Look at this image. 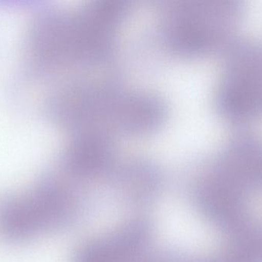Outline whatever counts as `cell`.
<instances>
[{"label":"cell","instance_id":"3","mask_svg":"<svg viewBox=\"0 0 262 262\" xmlns=\"http://www.w3.org/2000/svg\"><path fill=\"white\" fill-rule=\"evenodd\" d=\"M149 262H200V261L189 259V258H186V257H183V255L167 254V255L159 257V258Z\"/></svg>","mask_w":262,"mask_h":262},{"label":"cell","instance_id":"2","mask_svg":"<svg viewBox=\"0 0 262 262\" xmlns=\"http://www.w3.org/2000/svg\"><path fill=\"white\" fill-rule=\"evenodd\" d=\"M151 238L149 223L134 220L84 245L77 251L72 262H138L146 253Z\"/></svg>","mask_w":262,"mask_h":262},{"label":"cell","instance_id":"1","mask_svg":"<svg viewBox=\"0 0 262 262\" xmlns=\"http://www.w3.org/2000/svg\"><path fill=\"white\" fill-rule=\"evenodd\" d=\"M81 201L70 186L46 179L0 196V240L23 245L47 236L72 224Z\"/></svg>","mask_w":262,"mask_h":262}]
</instances>
